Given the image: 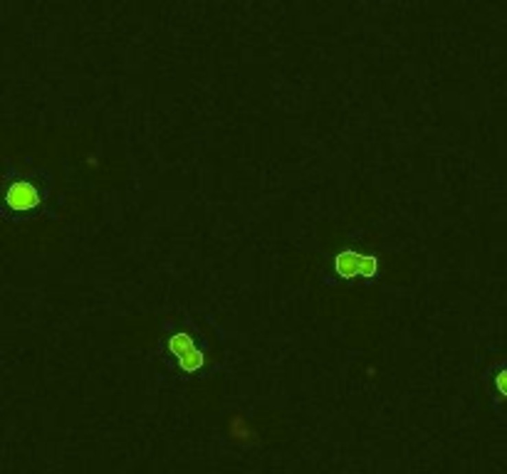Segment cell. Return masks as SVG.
Returning a JSON list of instances; mask_svg holds the SVG:
<instances>
[{"instance_id": "cell-1", "label": "cell", "mask_w": 507, "mask_h": 474, "mask_svg": "<svg viewBox=\"0 0 507 474\" xmlns=\"http://www.w3.org/2000/svg\"><path fill=\"white\" fill-rule=\"evenodd\" d=\"M334 270L337 274L344 279H354V277H376L379 274V259L374 254H359L354 250H344L334 257Z\"/></svg>"}, {"instance_id": "cell-4", "label": "cell", "mask_w": 507, "mask_h": 474, "mask_svg": "<svg viewBox=\"0 0 507 474\" xmlns=\"http://www.w3.org/2000/svg\"><path fill=\"white\" fill-rule=\"evenodd\" d=\"M495 386H497V393L507 398V370H500V373L495 376Z\"/></svg>"}, {"instance_id": "cell-3", "label": "cell", "mask_w": 507, "mask_h": 474, "mask_svg": "<svg viewBox=\"0 0 507 474\" xmlns=\"http://www.w3.org/2000/svg\"><path fill=\"white\" fill-rule=\"evenodd\" d=\"M5 200L12 210L25 213V210L37 208L43 198H40V191H37L32 183H27V180H15V183H10V188H8Z\"/></svg>"}, {"instance_id": "cell-2", "label": "cell", "mask_w": 507, "mask_h": 474, "mask_svg": "<svg viewBox=\"0 0 507 474\" xmlns=\"http://www.w3.org/2000/svg\"><path fill=\"white\" fill-rule=\"evenodd\" d=\"M168 351L179 358L181 370H185V373H196V370H201L205 364L203 353L198 351L188 333H173L171 339H168Z\"/></svg>"}]
</instances>
